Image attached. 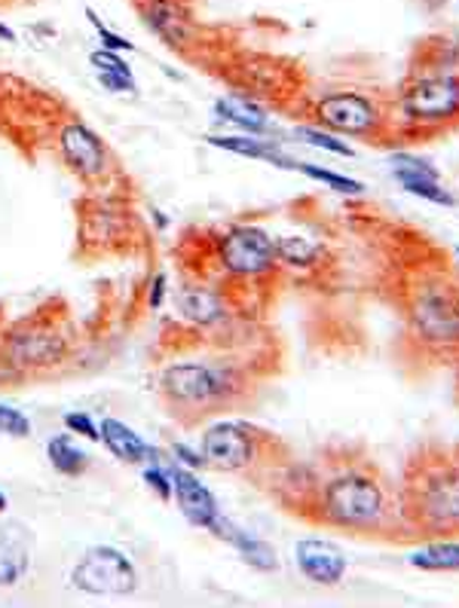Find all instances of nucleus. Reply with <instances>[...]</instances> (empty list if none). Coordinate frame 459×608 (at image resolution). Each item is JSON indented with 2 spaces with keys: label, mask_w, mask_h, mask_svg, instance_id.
Here are the masks:
<instances>
[{
  "label": "nucleus",
  "mask_w": 459,
  "mask_h": 608,
  "mask_svg": "<svg viewBox=\"0 0 459 608\" xmlns=\"http://www.w3.org/2000/svg\"><path fill=\"white\" fill-rule=\"evenodd\" d=\"M322 510L337 529H373L383 520V489L365 474H344L325 486Z\"/></svg>",
  "instance_id": "1"
},
{
  "label": "nucleus",
  "mask_w": 459,
  "mask_h": 608,
  "mask_svg": "<svg viewBox=\"0 0 459 608\" xmlns=\"http://www.w3.org/2000/svg\"><path fill=\"white\" fill-rule=\"evenodd\" d=\"M159 389L181 410H209L233 392V376L205 364H172L163 370Z\"/></svg>",
  "instance_id": "2"
},
{
  "label": "nucleus",
  "mask_w": 459,
  "mask_h": 608,
  "mask_svg": "<svg viewBox=\"0 0 459 608\" xmlns=\"http://www.w3.org/2000/svg\"><path fill=\"white\" fill-rule=\"evenodd\" d=\"M71 584L89 596H130L138 587V572L132 560L116 548H89L71 568Z\"/></svg>",
  "instance_id": "3"
},
{
  "label": "nucleus",
  "mask_w": 459,
  "mask_h": 608,
  "mask_svg": "<svg viewBox=\"0 0 459 608\" xmlns=\"http://www.w3.org/2000/svg\"><path fill=\"white\" fill-rule=\"evenodd\" d=\"M221 263L229 275L239 279H258L267 275L276 267V239L260 227H233L224 233V239L217 245Z\"/></svg>",
  "instance_id": "4"
},
{
  "label": "nucleus",
  "mask_w": 459,
  "mask_h": 608,
  "mask_svg": "<svg viewBox=\"0 0 459 608\" xmlns=\"http://www.w3.org/2000/svg\"><path fill=\"white\" fill-rule=\"evenodd\" d=\"M416 334L432 346H457L459 342V297L441 284L419 288L414 297Z\"/></svg>",
  "instance_id": "5"
},
{
  "label": "nucleus",
  "mask_w": 459,
  "mask_h": 608,
  "mask_svg": "<svg viewBox=\"0 0 459 608\" xmlns=\"http://www.w3.org/2000/svg\"><path fill=\"white\" fill-rule=\"evenodd\" d=\"M404 114L419 123H438L454 120L459 114V77H423L416 80L402 99Z\"/></svg>",
  "instance_id": "6"
},
{
  "label": "nucleus",
  "mask_w": 459,
  "mask_h": 608,
  "mask_svg": "<svg viewBox=\"0 0 459 608\" xmlns=\"http://www.w3.org/2000/svg\"><path fill=\"white\" fill-rule=\"evenodd\" d=\"M58 154L65 159V166L77 178H83V181H99L101 174L108 171V147L80 120H71V123L61 126V132H58Z\"/></svg>",
  "instance_id": "7"
},
{
  "label": "nucleus",
  "mask_w": 459,
  "mask_h": 608,
  "mask_svg": "<svg viewBox=\"0 0 459 608\" xmlns=\"http://www.w3.org/2000/svg\"><path fill=\"white\" fill-rule=\"evenodd\" d=\"M68 342L53 325H19L7 340V358L15 370L49 368L65 354Z\"/></svg>",
  "instance_id": "8"
},
{
  "label": "nucleus",
  "mask_w": 459,
  "mask_h": 608,
  "mask_svg": "<svg viewBox=\"0 0 459 608\" xmlns=\"http://www.w3.org/2000/svg\"><path fill=\"white\" fill-rule=\"evenodd\" d=\"M419 517L429 529H459V471L441 468L419 489Z\"/></svg>",
  "instance_id": "9"
},
{
  "label": "nucleus",
  "mask_w": 459,
  "mask_h": 608,
  "mask_svg": "<svg viewBox=\"0 0 459 608\" xmlns=\"http://www.w3.org/2000/svg\"><path fill=\"white\" fill-rule=\"evenodd\" d=\"M202 455L205 468L217 471H239L255 459V438L251 428L239 423H217L202 435Z\"/></svg>",
  "instance_id": "10"
},
{
  "label": "nucleus",
  "mask_w": 459,
  "mask_h": 608,
  "mask_svg": "<svg viewBox=\"0 0 459 608\" xmlns=\"http://www.w3.org/2000/svg\"><path fill=\"white\" fill-rule=\"evenodd\" d=\"M316 120L344 135H365L377 126V108L359 92H334L316 101Z\"/></svg>",
  "instance_id": "11"
},
{
  "label": "nucleus",
  "mask_w": 459,
  "mask_h": 608,
  "mask_svg": "<svg viewBox=\"0 0 459 608\" xmlns=\"http://www.w3.org/2000/svg\"><path fill=\"white\" fill-rule=\"evenodd\" d=\"M169 477H172V498L178 502L187 523L200 526V529H212L217 517H221V508H217L215 495L209 493V486L193 471H187L178 462H172V468H169Z\"/></svg>",
  "instance_id": "12"
},
{
  "label": "nucleus",
  "mask_w": 459,
  "mask_h": 608,
  "mask_svg": "<svg viewBox=\"0 0 459 608\" xmlns=\"http://www.w3.org/2000/svg\"><path fill=\"white\" fill-rule=\"evenodd\" d=\"M298 568L306 581H313L318 587H334L346 575V556L340 548H334L331 541L322 538H303L294 548Z\"/></svg>",
  "instance_id": "13"
},
{
  "label": "nucleus",
  "mask_w": 459,
  "mask_h": 608,
  "mask_svg": "<svg viewBox=\"0 0 459 608\" xmlns=\"http://www.w3.org/2000/svg\"><path fill=\"white\" fill-rule=\"evenodd\" d=\"M138 3H142L144 22L163 43L178 49L190 37L193 25H190V13L181 0H138Z\"/></svg>",
  "instance_id": "14"
},
{
  "label": "nucleus",
  "mask_w": 459,
  "mask_h": 608,
  "mask_svg": "<svg viewBox=\"0 0 459 608\" xmlns=\"http://www.w3.org/2000/svg\"><path fill=\"white\" fill-rule=\"evenodd\" d=\"M31 568V536L25 526L0 523V587H15Z\"/></svg>",
  "instance_id": "15"
},
{
  "label": "nucleus",
  "mask_w": 459,
  "mask_h": 608,
  "mask_svg": "<svg viewBox=\"0 0 459 608\" xmlns=\"http://www.w3.org/2000/svg\"><path fill=\"white\" fill-rule=\"evenodd\" d=\"M99 440L104 443V450L126 462V465H144V462H157L154 447L142 440V435H135L130 425L120 423V419H101L99 423Z\"/></svg>",
  "instance_id": "16"
},
{
  "label": "nucleus",
  "mask_w": 459,
  "mask_h": 608,
  "mask_svg": "<svg viewBox=\"0 0 459 608\" xmlns=\"http://www.w3.org/2000/svg\"><path fill=\"white\" fill-rule=\"evenodd\" d=\"M209 532H215L217 538H224L227 544H233L251 568H258V572H276V568H279V556H276V551L267 541L248 536V532H243L239 526H233L229 520H224V517H217L215 526H212Z\"/></svg>",
  "instance_id": "17"
},
{
  "label": "nucleus",
  "mask_w": 459,
  "mask_h": 608,
  "mask_svg": "<svg viewBox=\"0 0 459 608\" xmlns=\"http://www.w3.org/2000/svg\"><path fill=\"white\" fill-rule=\"evenodd\" d=\"M209 144H215L221 150L236 156H248V159H264V162H273L279 169H294V159L286 156L273 142H260V138H251V135H209L205 138Z\"/></svg>",
  "instance_id": "18"
},
{
  "label": "nucleus",
  "mask_w": 459,
  "mask_h": 608,
  "mask_svg": "<svg viewBox=\"0 0 459 608\" xmlns=\"http://www.w3.org/2000/svg\"><path fill=\"white\" fill-rule=\"evenodd\" d=\"M178 309L197 325H217L224 318V303L209 288H184L178 294Z\"/></svg>",
  "instance_id": "19"
},
{
  "label": "nucleus",
  "mask_w": 459,
  "mask_h": 608,
  "mask_svg": "<svg viewBox=\"0 0 459 608\" xmlns=\"http://www.w3.org/2000/svg\"><path fill=\"white\" fill-rule=\"evenodd\" d=\"M215 114L221 120H227L233 126H239L248 135H264V132H270V123H267V114L255 108L251 101L243 99H217L215 101Z\"/></svg>",
  "instance_id": "20"
},
{
  "label": "nucleus",
  "mask_w": 459,
  "mask_h": 608,
  "mask_svg": "<svg viewBox=\"0 0 459 608\" xmlns=\"http://www.w3.org/2000/svg\"><path fill=\"white\" fill-rule=\"evenodd\" d=\"M46 459L61 477H80V474H87L89 468V455L65 435L46 440Z\"/></svg>",
  "instance_id": "21"
},
{
  "label": "nucleus",
  "mask_w": 459,
  "mask_h": 608,
  "mask_svg": "<svg viewBox=\"0 0 459 608\" xmlns=\"http://www.w3.org/2000/svg\"><path fill=\"white\" fill-rule=\"evenodd\" d=\"M411 563L423 572H459V541H435L411 553Z\"/></svg>",
  "instance_id": "22"
},
{
  "label": "nucleus",
  "mask_w": 459,
  "mask_h": 608,
  "mask_svg": "<svg viewBox=\"0 0 459 608\" xmlns=\"http://www.w3.org/2000/svg\"><path fill=\"white\" fill-rule=\"evenodd\" d=\"M294 171H303L306 178H313V181L331 187V190H337V193H346V196H359L361 193L359 181L346 178L340 171L322 169V166H313V162H298V159H294Z\"/></svg>",
  "instance_id": "23"
},
{
  "label": "nucleus",
  "mask_w": 459,
  "mask_h": 608,
  "mask_svg": "<svg viewBox=\"0 0 459 608\" xmlns=\"http://www.w3.org/2000/svg\"><path fill=\"white\" fill-rule=\"evenodd\" d=\"M389 162H392V171H395L399 184H402V181H438L435 166L414 154H392L389 156Z\"/></svg>",
  "instance_id": "24"
},
{
  "label": "nucleus",
  "mask_w": 459,
  "mask_h": 608,
  "mask_svg": "<svg viewBox=\"0 0 459 608\" xmlns=\"http://www.w3.org/2000/svg\"><path fill=\"white\" fill-rule=\"evenodd\" d=\"M276 257L291 263V267H313L318 257V248L310 245L306 239H279L276 241Z\"/></svg>",
  "instance_id": "25"
},
{
  "label": "nucleus",
  "mask_w": 459,
  "mask_h": 608,
  "mask_svg": "<svg viewBox=\"0 0 459 608\" xmlns=\"http://www.w3.org/2000/svg\"><path fill=\"white\" fill-rule=\"evenodd\" d=\"M0 435L15 440H25L31 435V419L10 404H0Z\"/></svg>",
  "instance_id": "26"
},
{
  "label": "nucleus",
  "mask_w": 459,
  "mask_h": 608,
  "mask_svg": "<svg viewBox=\"0 0 459 608\" xmlns=\"http://www.w3.org/2000/svg\"><path fill=\"white\" fill-rule=\"evenodd\" d=\"M294 135H298V138H303L306 144H313V147H322V150H328V154L356 156V150H352V147H346L340 138H334V135H328V132H318V128H298Z\"/></svg>",
  "instance_id": "27"
},
{
  "label": "nucleus",
  "mask_w": 459,
  "mask_h": 608,
  "mask_svg": "<svg viewBox=\"0 0 459 608\" xmlns=\"http://www.w3.org/2000/svg\"><path fill=\"white\" fill-rule=\"evenodd\" d=\"M402 187L407 193H414V196L426 199V202H435V205H457V199L450 196L447 190L438 187V181H402Z\"/></svg>",
  "instance_id": "28"
},
{
  "label": "nucleus",
  "mask_w": 459,
  "mask_h": 608,
  "mask_svg": "<svg viewBox=\"0 0 459 608\" xmlns=\"http://www.w3.org/2000/svg\"><path fill=\"white\" fill-rule=\"evenodd\" d=\"M89 61H92V68H96V71H111V74H120V77H130V80H135L130 61H123L120 53H111V49H96V53H89Z\"/></svg>",
  "instance_id": "29"
},
{
  "label": "nucleus",
  "mask_w": 459,
  "mask_h": 608,
  "mask_svg": "<svg viewBox=\"0 0 459 608\" xmlns=\"http://www.w3.org/2000/svg\"><path fill=\"white\" fill-rule=\"evenodd\" d=\"M144 483L154 489V493L163 498V502H172V477H169V471L159 465V462H147V468L142 471Z\"/></svg>",
  "instance_id": "30"
},
{
  "label": "nucleus",
  "mask_w": 459,
  "mask_h": 608,
  "mask_svg": "<svg viewBox=\"0 0 459 608\" xmlns=\"http://www.w3.org/2000/svg\"><path fill=\"white\" fill-rule=\"evenodd\" d=\"M87 15H89V22L96 25V34H99L101 49H111V53H120V49H123V53H132V49H135V46L126 41V37H120V34H114V31L108 29V25L101 22L99 15L92 13V10H87Z\"/></svg>",
  "instance_id": "31"
},
{
  "label": "nucleus",
  "mask_w": 459,
  "mask_h": 608,
  "mask_svg": "<svg viewBox=\"0 0 459 608\" xmlns=\"http://www.w3.org/2000/svg\"><path fill=\"white\" fill-rule=\"evenodd\" d=\"M65 428L74 431V435H80V438L99 440V425L92 423V416H87V413H68L65 416Z\"/></svg>",
  "instance_id": "32"
},
{
  "label": "nucleus",
  "mask_w": 459,
  "mask_h": 608,
  "mask_svg": "<svg viewBox=\"0 0 459 608\" xmlns=\"http://www.w3.org/2000/svg\"><path fill=\"white\" fill-rule=\"evenodd\" d=\"M172 453L178 459V465L187 468H205V455L197 453V450H190L184 443H172Z\"/></svg>",
  "instance_id": "33"
},
{
  "label": "nucleus",
  "mask_w": 459,
  "mask_h": 608,
  "mask_svg": "<svg viewBox=\"0 0 459 608\" xmlns=\"http://www.w3.org/2000/svg\"><path fill=\"white\" fill-rule=\"evenodd\" d=\"M163 300H166V275L159 272V275H154V282H150V300H147V306H150V309H159Z\"/></svg>",
  "instance_id": "34"
},
{
  "label": "nucleus",
  "mask_w": 459,
  "mask_h": 608,
  "mask_svg": "<svg viewBox=\"0 0 459 608\" xmlns=\"http://www.w3.org/2000/svg\"><path fill=\"white\" fill-rule=\"evenodd\" d=\"M0 41H7V43H15V34L7 25H0Z\"/></svg>",
  "instance_id": "35"
},
{
  "label": "nucleus",
  "mask_w": 459,
  "mask_h": 608,
  "mask_svg": "<svg viewBox=\"0 0 459 608\" xmlns=\"http://www.w3.org/2000/svg\"><path fill=\"white\" fill-rule=\"evenodd\" d=\"M7 505H10V502H7V495L0 493V514H3V510H7Z\"/></svg>",
  "instance_id": "36"
},
{
  "label": "nucleus",
  "mask_w": 459,
  "mask_h": 608,
  "mask_svg": "<svg viewBox=\"0 0 459 608\" xmlns=\"http://www.w3.org/2000/svg\"><path fill=\"white\" fill-rule=\"evenodd\" d=\"M457 255H459V248H457Z\"/></svg>",
  "instance_id": "37"
}]
</instances>
